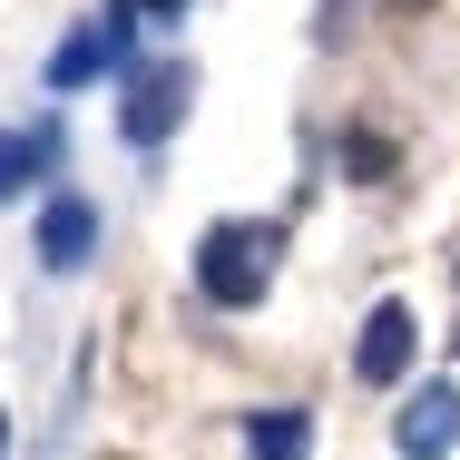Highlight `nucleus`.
Segmentation results:
<instances>
[{"instance_id": "obj_1", "label": "nucleus", "mask_w": 460, "mask_h": 460, "mask_svg": "<svg viewBox=\"0 0 460 460\" xmlns=\"http://www.w3.org/2000/svg\"><path fill=\"white\" fill-rule=\"evenodd\" d=\"M275 255H284V226L275 216H226L196 235V294L216 314H255L275 294Z\"/></svg>"}, {"instance_id": "obj_2", "label": "nucleus", "mask_w": 460, "mask_h": 460, "mask_svg": "<svg viewBox=\"0 0 460 460\" xmlns=\"http://www.w3.org/2000/svg\"><path fill=\"white\" fill-rule=\"evenodd\" d=\"M137 30H147V10L137 0H98L89 20L49 49V89H89V79H128V59H137Z\"/></svg>"}, {"instance_id": "obj_3", "label": "nucleus", "mask_w": 460, "mask_h": 460, "mask_svg": "<svg viewBox=\"0 0 460 460\" xmlns=\"http://www.w3.org/2000/svg\"><path fill=\"white\" fill-rule=\"evenodd\" d=\"M186 98H196V69L186 59H157V69H128V98H118V137L128 147H167L186 118Z\"/></svg>"}, {"instance_id": "obj_4", "label": "nucleus", "mask_w": 460, "mask_h": 460, "mask_svg": "<svg viewBox=\"0 0 460 460\" xmlns=\"http://www.w3.org/2000/svg\"><path fill=\"white\" fill-rule=\"evenodd\" d=\"M411 353H421V314L392 294V304H372V314H363V343H353V382L392 392V382L411 372Z\"/></svg>"}, {"instance_id": "obj_5", "label": "nucleus", "mask_w": 460, "mask_h": 460, "mask_svg": "<svg viewBox=\"0 0 460 460\" xmlns=\"http://www.w3.org/2000/svg\"><path fill=\"white\" fill-rule=\"evenodd\" d=\"M402 460H451L460 451V382H411V402L392 411Z\"/></svg>"}, {"instance_id": "obj_6", "label": "nucleus", "mask_w": 460, "mask_h": 460, "mask_svg": "<svg viewBox=\"0 0 460 460\" xmlns=\"http://www.w3.org/2000/svg\"><path fill=\"white\" fill-rule=\"evenodd\" d=\"M30 255H40V275H79V265L98 255V206H89V196H49Z\"/></svg>"}, {"instance_id": "obj_7", "label": "nucleus", "mask_w": 460, "mask_h": 460, "mask_svg": "<svg viewBox=\"0 0 460 460\" xmlns=\"http://www.w3.org/2000/svg\"><path fill=\"white\" fill-rule=\"evenodd\" d=\"M59 167V118H30V128H0V206L20 196V186H40Z\"/></svg>"}, {"instance_id": "obj_8", "label": "nucleus", "mask_w": 460, "mask_h": 460, "mask_svg": "<svg viewBox=\"0 0 460 460\" xmlns=\"http://www.w3.org/2000/svg\"><path fill=\"white\" fill-rule=\"evenodd\" d=\"M245 451H255V460H314V411H304V402L245 411Z\"/></svg>"}, {"instance_id": "obj_9", "label": "nucleus", "mask_w": 460, "mask_h": 460, "mask_svg": "<svg viewBox=\"0 0 460 460\" xmlns=\"http://www.w3.org/2000/svg\"><path fill=\"white\" fill-rule=\"evenodd\" d=\"M402 10H411V0H402ZM353 20H363V0H323V20H314V30H323V40H343Z\"/></svg>"}, {"instance_id": "obj_10", "label": "nucleus", "mask_w": 460, "mask_h": 460, "mask_svg": "<svg viewBox=\"0 0 460 460\" xmlns=\"http://www.w3.org/2000/svg\"><path fill=\"white\" fill-rule=\"evenodd\" d=\"M137 10H147V20H177V10H186V0H137Z\"/></svg>"}, {"instance_id": "obj_11", "label": "nucleus", "mask_w": 460, "mask_h": 460, "mask_svg": "<svg viewBox=\"0 0 460 460\" xmlns=\"http://www.w3.org/2000/svg\"><path fill=\"white\" fill-rule=\"evenodd\" d=\"M0 460H10V411H0Z\"/></svg>"}]
</instances>
